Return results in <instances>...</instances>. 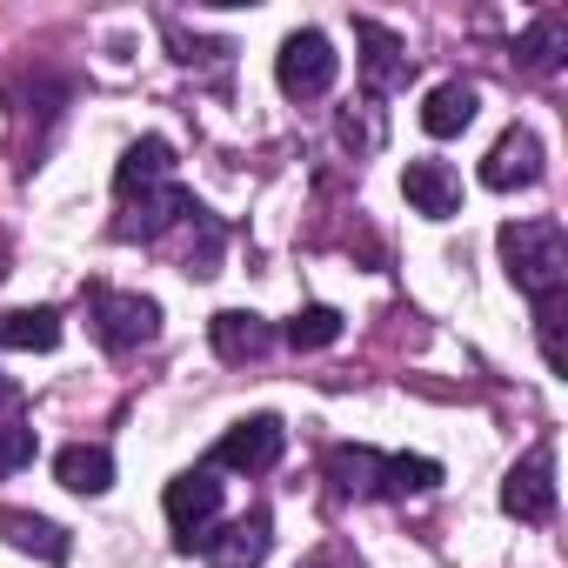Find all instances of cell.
Returning <instances> with one entry per match:
<instances>
[{
	"label": "cell",
	"instance_id": "cell-1",
	"mask_svg": "<svg viewBox=\"0 0 568 568\" xmlns=\"http://www.w3.org/2000/svg\"><path fill=\"white\" fill-rule=\"evenodd\" d=\"M501 261H508L515 288H521L535 308L561 302V288H568V241H561V221H548V214L508 221V227H501Z\"/></svg>",
	"mask_w": 568,
	"mask_h": 568
},
{
	"label": "cell",
	"instance_id": "cell-2",
	"mask_svg": "<svg viewBox=\"0 0 568 568\" xmlns=\"http://www.w3.org/2000/svg\"><path fill=\"white\" fill-rule=\"evenodd\" d=\"M335 74H342V54L328 48L322 28L288 34V41H281V54H274V81H281V94H288V101H322L335 88Z\"/></svg>",
	"mask_w": 568,
	"mask_h": 568
},
{
	"label": "cell",
	"instance_id": "cell-3",
	"mask_svg": "<svg viewBox=\"0 0 568 568\" xmlns=\"http://www.w3.org/2000/svg\"><path fill=\"white\" fill-rule=\"evenodd\" d=\"M161 508H168L174 541H181V548H201L207 528H214V515H221V481H214V468H187V475H174L168 495H161Z\"/></svg>",
	"mask_w": 568,
	"mask_h": 568
},
{
	"label": "cell",
	"instance_id": "cell-4",
	"mask_svg": "<svg viewBox=\"0 0 568 568\" xmlns=\"http://www.w3.org/2000/svg\"><path fill=\"white\" fill-rule=\"evenodd\" d=\"M281 448H288V428H281L274 415H247V422H234L221 442H214V455H207V468L221 475H261V468H274L281 462Z\"/></svg>",
	"mask_w": 568,
	"mask_h": 568
},
{
	"label": "cell",
	"instance_id": "cell-5",
	"mask_svg": "<svg viewBox=\"0 0 568 568\" xmlns=\"http://www.w3.org/2000/svg\"><path fill=\"white\" fill-rule=\"evenodd\" d=\"M94 335H101V348L128 355V348H141V342H154V335H161V308H154L148 295L94 288Z\"/></svg>",
	"mask_w": 568,
	"mask_h": 568
},
{
	"label": "cell",
	"instance_id": "cell-6",
	"mask_svg": "<svg viewBox=\"0 0 568 568\" xmlns=\"http://www.w3.org/2000/svg\"><path fill=\"white\" fill-rule=\"evenodd\" d=\"M501 508H508L515 521H548V515H555V448H548V442H535V448L508 468Z\"/></svg>",
	"mask_w": 568,
	"mask_h": 568
},
{
	"label": "cell",
	"instance_id": "cell-7",
	"mask_svg": "<svg viewBox=\"0 0 568 568\" xmlns=\"http://www.w3.org/2000/svg\"><path fill=\"white\" fill-rule=\"evenodd\" d=\"M194 207H201V201H194L187 187H174V181H168V187L128 194V214L114 221V234H121V241H161L174 221H194Z\"/></svg>",
	"mask_w": 568,
	"mask_h": 568
},
{
	"label": "cell",
	"instance_id": "cell-8",
	"mask_svg": "<svg viewBox=\"0 0 568 568\" xmlns=\"http://www.w3.org/2000/svg\"><path fill=\"white\" fill-rule=\"evenodd\" d=\"M267 548H274V521H267V508H247V515H234L221 535L201 541L207 568H261Z\"/></svg>",
	"mask_w": 568,
	"mask_h": 568
},
{
	"label": "cell",
	"instance_id": "cell-9",
	"mask_svg": "<svg viewBox=\"0 0 568 568\" xmlns=\"http://www.w3.org/2000/svg\"><path fill=\"white\" fill-rule=\"evenodd\" d=\"M535 181H541V141L528 128H508L481 161V187L508 194V187H535Z\"/></svg>",
	"mask_w": 568,
	"mask_h": 568
},
{
	"label": "cell",
	"instance_id": "cell-10",
	"mask_svg": "<svg viewBox=\"0 0 568 568\" xmlns=\"http://www.w3.org/2000/svg\"><path fill=\"white\" fill-rule=\"evenodd\" d=\"M402 194H408V207L428 214V221L462 214V174H455L448 161H408V168H402Z\"/></svg>",
	"mask_w": 568,
	"mask_h": 568
},
{
	"label": "cell",
	"instance_id": "cell-11",
	"mask_svg": "<svg viewBox=\"0 0 568 568\" xmlns=\"http://www.w3.org/2000/svg\"><path fill=\"white\" fill-rule=\"evenodd\" d=\"M207 342H214L221 362H261V355L274 348V328H267L261 315H247V308H221V315L207 322Z\"/></svg>",
	"mask_w": 568,
	"mask_h": 568
},
{
	"label": "cell",
	"instance_id": "cell-12",
	"mask_svg": "<svg viewBox=\"0 0 568 568\" xmlns=\"http://www.w3.org/2000/svg\"><path fill=\"white\" fill-rule=\"evenodd\" d=\"M168 181H174V148H168L161 134L134 141V148L121 154V168H114V187H121V201H128V194H148V187H168Z\"/></svg>",
	"mask_w": 568,
	"mask_h": 568
},
{
	"label": "cell",
	"instance_id": "cell-13",
	"mask_svg": "<svg viewBox=\"0 0 568 568\" xmlns=\"http://www.w3.org/2000/svg\"><path fill=\"white\" fill-rule=\"evenodd\" d=\"M54 481L74 488V495H108V488H114V455H108L101 442H68V448L54 455Z\"/></svg>",
	"mask_w": 568,
	"mask_h": 568
},
{
	"label": "cell",
	"instance_id": "cell-14",
	"mask_svg": "<svg viewBox=\"0 0 568 568\" xmlns=\"http://www.w3.org/2000/svg\"><path fill=\"white\" fill-rule=\"evenodd\" d=\"M0 535H8L21 555H41V561H68V528L48 521V515H28V508H0Z\"/></svg>",
	"mask_w": 568,
	"mask_h": 568
},
{
	"label": "cell",
	"instance_id": "cell-15",
	"mask_svg": "<svg viewBox=\"0 0 568 568\" xmlns=\"http://www.w3.org/2000/svg\"><path fill=\"white\" fill-rule=\"evenodd\" d=\"M355 34L368 41V61H362V68H368V94H395V88L415 74V61L402 54V41H395V34H382L375 21H355Z\"/></svg>",
	"mask_w": 568,
	"mask_h": 568
},
{
	"label": "cell",
	"instance_id": "cell-16",
	"mask_svg": "<svg viewBox=\"0 0 568 568\" xmlns=\"http://www.w3.org/2000/svg\"><path fill=\"white\" fill-rule=\"evenodd\" d=\"M328 481H335V495H382V448H368V442L328 448Z\"/></svg>",
	"mask_w": 568,
	"mask_h": 568
},
{
	"label": "cell",
	"instance_id": "cell-17",
	"mask_svg": "<svg viewBox=\"0 0 568 568\" xmlns=\"http://www.w3.org/2000/svg\"><path fill=\"white\" fill-rule=\"evenodd\" d=\"M475 108H481V94H475L468 81H442V88L422 101V128H428L435 141H448V134H462V128L475 121Z\"/></svg>",
	"mask_w": 568,
	"mask_h": 568
},
{
	"label": "cell",
	"instance_id": "cell-18",
	"mask_svg": "<svg viewBox=\"0 0 568 568\" xmlns=\"http://www.w3.org/2000/svg\"><path fill=\"white\" fill-rule=\"evenodd\" d=\"M0 348H28V355L61 348V315L54 308H0Z\"/></svg>",
	"mask_w": 568,
	"mask_h": 568
},
{
	"label": "cell",
	"instance_id": "cell-19",
	"mask_svg": "<svg viewBox=\"0 0 568 568\" xmlns=\"http://www.w3.org/2000/svg\"><path fill=\"white\" fill-rule=\"evenodd\" d=\"M442 481V462L428 455H382V495H428Z\"/></svg>",
	"mask_w": 568,
	"mask_h": 568
},
{
	"label": "cell",
	"instance_id": "cell-20",
	"mask_svg": "<svg viewBox=\"0 0 568 568\" xmlns=\"http://www.w3.org/2000/svg\"><path fill=\"white\" fill-rule=\"evenodd\" d=\"M561 41H568V21H561V14H541V21L521 34V48H515V54H521V68H528V74H548V68H561V54H555Z\"/></svg>",
	"mask_w": 568,
	"mask_h": 568
},
{
	"label": "cell",
	"instance_id": "cell-21",
	"mask_svg": "<svg viewBox=\"0 0 568 568\" xmlns=\"http://www.w3.org/2000/svg\"><path fill=\"white\" fill-rule=\"evenodd\" d=\"M281 335H288V348H328V342H342V315L315 302V308H302Z\"/></svg>",
	"mask_w": 568,
	"mask_h": 568
},
{
	"label": "cell",
	"instance_id": "cell-22",
	"mask_svg": "<svg viewBox=\"0 0 568 568\" xmlns=\"http://www.w3.org/2000/svg\"><path fill=\"white\" fill-rule=\"evenodd\" d=\"M34 428H21V422H0V475H14V468H28L34 462Z\"/></svg>",
	"mask_w": 568,
	"mask_h": 568
},
{
	"label": "cell",
	"instance_id": "cell-23",
	"mask_svg": "<svg viewBox=\"0 0 568 568\" xmlns=\"http://www.w3.org/2000/svg\"><path fill=\"white\" fill-rule=\"evenodd\" d=\"M21 402H28V388H21V382H8V375H0V415H14Z\"/></svg>",
	"mask_w": 568,
	"mask_h": 568
}]
</instances>
